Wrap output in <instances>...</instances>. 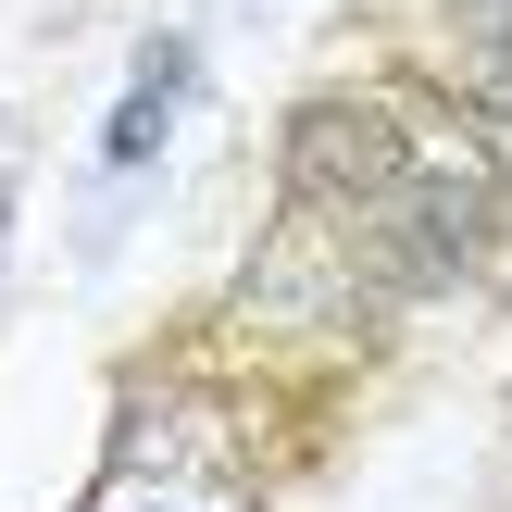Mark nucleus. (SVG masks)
Instances as JSON below:
<instances>
[{"instance_id": "4", "label": "nucleus", "mask_w": 512, "mask_h": 512, "mask_svg": "<svg viewBox=\"0 0 512 512\" xmlns=\"http://www.w3.org/2000/svg\"><path fill=\"white\" fill-rule=\"evenodd\" d=\"M0 225H13V188H0Z\"/></svg>"}, {"instance_id": "1", "label": "nucleus", "mask_w": 512, "mask_h": 512, "mask_svg": "<svg viewBox=\"0 0 512 512\" xmlns=\"http://www.w3.org/2000/svg\"><path fill=\"white\" fill-rule=\"evenodd\" d=\"M288 175H300V200H388L400 188V113L388 100H313L288 125Z\"/></svg>"}, {"instance_id": "2", "label": "nucleus", "mask_w": 512, "mask_h": 512, "mask_svg": "<svg viewBox=\"0 0 512 512\" xmlns=\"http://www.w3.org/2000/svg\"><path fill=\"white\" fill-rule=\"evenodd\" d=\"M175 100H188V38H150L125 113L100 125V163H150V150H163V125H175Z\"/></svg>"}, {"instance_id": "3", "label": "nucleus", "mask_w": 512, "mask_h": 512, "mask_svg": "<svg viewBox=\"0 0 512 512\" xmlns=\"http://www.w3.org/2000/svg\"><path fill=\"white\" fill-rule=\"evenodd\" d=\"M325 288H338V263H325V238H275L263 263H250V300H263V313H313Z\"/></svg>"}]
</instances>
